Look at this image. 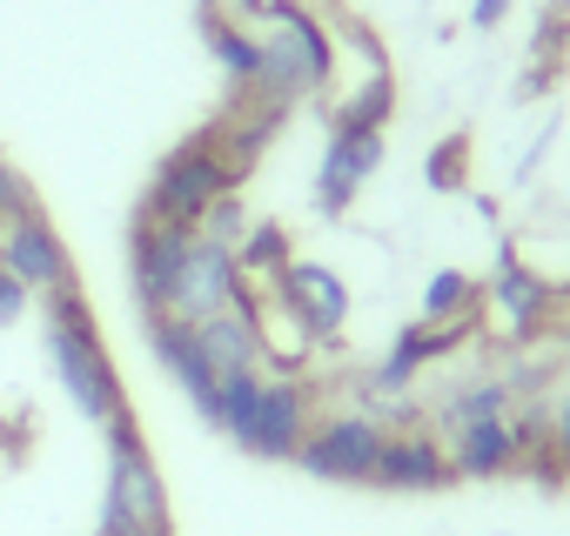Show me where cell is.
Here are the masks:
<instances>
[{
  "mask_svg": "<svg viewBox=\"0 0 570 536\" xmlns=\"http://www.w3.org/2000/svg\"><path fill=\"white\" fill-rule=\"evenodd\" d=\"M248 34L262 48V75H255V101L268 108H296V101H323L330 68H336V28L309 8V0H242Z\"/></svg>",
  "mask_w": 570,
  "mask_h": 536,
  "instance_id": "obj_1",
  "label": "cell"
},
{
  "mask_svg": "<svg viewBox=\"0 0 570 536\" xmlns=\"http://www.w3.org/2000/svg\"><path fill=\"white\" fill-rule=\"evenodd\" d=\"M215 429L262 463H296V449L316 429V389H309V376H268V369L228 376Z\"/></svg>",
  "mask_w": 570,
  "mask_h": 536,
  "instance_id": "obj_2",
  "label": "cell"
},
{
  "mask_svg": "<svg viewBox=\"0 0 570 536\" xmlns=\"http://www.w3.org/2000/svg\"><path fill=\"white\" fill-rule=\"evenodd\" d=\"M41 343H48V369H55V383L68 389V403H75L88 423L108 429V423L128 409V396H121V376H115L108 343H101V329H95V309H88V296H81L75 282L48 296V309H41Z\"/></svg>",
  "mask_w": 570,
  "mask_h": 536,
  "instance_id": "obj_3",
  "label": "cell"
},
{
  "mask_svg": "<svg viewBox=\"0 0 570 536\" xmlns=\"http://www.w3.org/2000/svg\"><path fill=\"white\" fill-rule=\"evenodd\" d=\"M101 536H168V489L161 469L121 409L108 423V489H101Z\"/></svg>",
  "mask_w": 570,
  "mask_h": 536,
  "instance_id": "obj_4",
  "label": "cell"
},
{
  "mask_svg": "<svg viewBox=\"0 0 570 536\" xmlns=\"http://www.w3.org/2000/svg\"><path fill=\"white\" fill-rule=\"evenodd\" d=\"M228 309H242V268H235V248L215 241V235H202V228H188L181 248H175V268H168V289H161L155 316L195 329V322L228 316Z\"/></svg>",
  "mask_w": 570,
  "mask_h": 536,
  "instance_id": "obj_5",
  "label": "cell"
},
{
  "mask_svg": "<svg viewBox=\"0 0 570 536\" xmlns=\"http://www.w3.org/2000/svg\"><path fill=\"white\" fill-rule=\"evenodd\" d=\"M222 195H235V181H228V168H222L208 128H202V135H188L175 155H161V168H155V181H148V195H141V221L202 228Z\"/></svg>",
  "mask_w": 570,
  "mask_h": 536,
  "instance_id": "obj_6",
  "label": "cell"
},
{
  "mask_svg": "<svg viewBox=\"0 0 570 536\" xmlns=\"http://www.w3.org/2000/svg\"><path fill=\"white\" fill-rule=\"evenodd\" d=\"M383 443H390V423L376 409H336V416H316L296 463L309 476H323V483H376Z\"/></svg>",
  "mask_w": 570,
  "mask_h": 536,
  "instance_id": "obj_7",
  "label": "cell"
},
{
  "mask_svg": "<svg viewBox=\"0 0 570 536\" xmlns=\"http://www.w3.org/2000/svg\"><path fill=\"white\" fill-rule=\"evenodd\" d=\"M550 309H557V296L530 276V268L517 261V248H503V261H497V276L483 282V302H476V322H483V336H497V343H530V336H543L550 329Z\"/></svg>",
  "mask_w": 570,
  "mask_h": 536,
  "instance_id": "obj_8",
  "label": "cell"
},
{
  "mask_svg": "<svg viewBox=\"0 0 570 536\" xmlns=\"http://www.w3.org/2000/svg\"><path fill=\"white\" fill-rule=\"evenodd\" d=\"M0 268L28 289V296H55L75 282V261H68V241L55 235V221L41 208L0 221Z\"/></svg>",
  "mask_w": 570,
  "mask_h": 536,
  "instance_id": "obj_9",
  "label": "cell"
},
{
  "mask_svg": "<svg viewBox=\"0 0 570 536\" xmlns=\"http://www.w3.org/2000/svg\"><path fill=\"white\" fill-rule=\"evenodd\" d=\"M383 155H390L383 128H330L323 161H316V208H323L330 221L350 215V201L370 188V175L383 168Z\"/></svg>",
  "mask_w": 570,
  "mask_h": 536,
  "instance_id": "obj_10",
  "label": "cell"
},
{
  "mask_svg": "<svg viewBox=\"0 0 570 536\" xmlns=\"http://www.w3.org/2000/svg\"><path fill=\"white\" fill-rule=\"evenodd\" d=\"M275 296H282V302H289V309L303 316V329H309L316 343H343V329H350V282L336 276L330 261H309V255H296L289 268H282Z\"/></svg>",
  "mask_w": 570,
  "mask_h": 536,
  "instance_id": "obj_11",
  "label": "cell"
},
{
  "mask_svg": "<svg viewBox=\"0 0 570 536\" xmlns=\"http://www.w3.org/2000/svg\"><path fill=\"white\" fill-rule=\"evenodd\" d=\"M148 322V349H155V363L175 376V389L195 403V416L215 429V409H222V376L208 369V356H202V343H195V329L188 322H168V316H141Z\"/></svg>",
  "mask_w": 570,
  "mask_h": 536,
  "instance_id": "obj_12",
  "label": "cell"
},
{
  "mask_svg": "<svg viewBox=\"0 0 570 536\" xmlns=\"http://www.w3.org/2000/svg\"><path fill=\"white\" fill-rule=\"evenodd\" d=\"M443 483H456L443 436H436V429H410V423L390 429L383 463H376V489H390V496H423V489H443Z\"/></svg>",
  "mask_w": 570,
  "mask_h": 536,
  "instance_id": "obj_13",
  "label": "cell"
},
{
  "mask_svg": "<svg viewBox=\"0 0 570 536\" xmlns=\"http://www.w3.org/2000/svg\"><path fill=\"white\" fill-rule=\"evenodd\" d=\"M242 309L255 322V343H262V369L268 376H303L316 363V336L303 329V316L282 302L275 289H242Z\"/></svg>",
  "mask_w": 570,
  "mask_h": 536,
  "instance_id": "obj_14",
  "label": "cell"
},
{
  "mask_svg": "<svg viewBox=\"0 0 570 536\" xmlns=\"http://www.w3.org/2000/svg\"><path fill=\"white\" fill-rule=\"evenodd\" d=\"M195 343H202V356H208V369L228 383V376H248V369H262V343H255V322H248V309H228V316H208V322H195Z\"/></svg>",
  "mask_w": 570,
  "mask_h": 536,
  "instance_id": "obj_15",
  "label": "cell"
},
{
  "mask_svg": "<svg viewBox=\"0 0 570 536\" xmlns=\"http://www.w3.org/2000/svg\"><path fill=\"white\" fill-rule=\"evenodd\" d=\"M202 41H208V54L222 61L228 88H235V95H255V75H262V48H255L248 21H235V14H222V8H208V14H202Z\"/></svg>",
  "mask_w": 570,
  "mask_h": 536,
  "instance_id": "obj_16",
  "label": "cell"
},
{
  "mask_svg": "<svg viewBox=\"0 0 570 536\" xmlns=\"http://www.w3.org/2000/svg\"><path fill=\"white\" fill-rule=\"evenodd\" d=\"M289 261H296V248H289V228H282V221H248V235L235 241L242 289H275Z\"/></svg>",
  "mask_w": 570,
  "mask_h": 536,
  "instance_id": "obj_17",
  "label": "cell"
},
{
  "mask_svg": "<svg viewBox=\"0 0 570 536\" xmlns=\"http://www.w3.org/2000/svg\"><path fill=\"white\" fill-rule=\"evenodd\" d=\"M510 409H517V383H503V376H476V383H463V389L443 403V436L463 429V423H483V416H510Z\"/></svg>",
  "mask_w": 570,
  "mask_h": 536,
  "instance_id": "obj_18",
  "label": "cell"
},
{
  "mask_svg": "<svg viewBox=\"0 0 570 536\" xmlns=\"http://www.w3.org/2000/svg\"><path fill=\"white\" fill-rule=\"evenodd\" d=\"M476 302H483L476 276H463V268H436L430 289H423V316L416 322H456V316H476Z\"/></svg>",
  "mask_w": 570,
  "mask_h": 536,
  "instance_id": "obj_19",
  "label": "cell"
},
{
  "mask_svg": "<svg viewBox=\"0 0 570 536\" xmlns=\"http://www.w3.org/2000/svg\"><path fill=\"white\" fill-rule=\"evenodd\" d=\"M423 175H430V188L456 195V188L470 181V135H450V141H436V155L423 161Z\"/></svg>",
  "mask_w": 570,
  "mask_h": 536,
  "instance_id": "obj_20",
  "label": "cell"
},
{
  "mask_svg": "<svg viewBox=\"0 0 570 536\" xmlns=\"http://www.w3.org/2000/svg\"><path fill=\"white\" fill-rule=\"evenodd\" d=\"M202 235H215V241H228V248H235V241L248 235V215H242V195H222V201L208 208V221H202Z\"/></svg>",
  "mask_w": 570,
  "mask_h": 536,
  "instance_id": "obj_21",
  "label": "cell"
},
{
  "mask_svg": "<svg viewBox=\"0 0 570 536\" xmlns=\"http://www.w3.org/2000/svg\"><path fill=\"white\" fill-rule=\"evenodd\" d=\"M543 456H550V463L570 476V396H563V403L543 416Z\"/></svg>",
  "mask_w": 570,
  "mask_h": 536,
  "instance_id": "obj_22",
  "label": "cell"
},
{
  "mask_svg": "<svg viewBox=\"0 0 570 536\" xmlns=\"http://www.w3.org/2000/svg\"><path fill=\"white\" fill-rule=\"evenodd\" d=\"M28 302H35V296H28V289L8 276V268H0V329H8V322H21V316H28Z\"/></svg>",
  "mask_w": 570,
  "mask_h": 536,
  "instance_id": "obj_23",
  "label": "cell"
},
{
  "mask_svg": "<svg viewBox=\"0 0 570 536\" xmlns=\"http://www.w3.org/2000/svg\"><path fill=\"white\" fill-rule=\"evenodd\" d=\"M470 21L476 28H503L510 21V0H470Z\"/></svg>",
  "mask_w": 570,
  "mask_h": 536,
  "instance_id": "obj_24",
  "label": "cell"
}]
</instances>
